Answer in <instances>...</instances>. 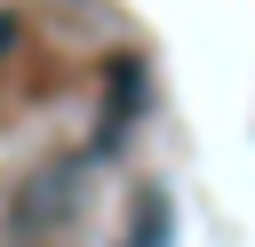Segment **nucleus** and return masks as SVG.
<instances>
[{
	"mask_svg": "<svg viewBox=\"0 0 255 247\" xmlns=\"http://www.w3.org/2000/svg\"><path fill=\"white\" fill-rule=\"evenodd\" d=\"M135 247H167V191H143V223H135Z\"/></svg>",
	"mask_w": 255,
	"mask_h": 247,
	"instance_id": "f257e3e1",
	"label": "nucleus"
},
{
	"mask_svg": "<svg viewBox=\"0 0 255 247\" xmlns=\"http://www.w3.org/2000/svg\"><path fill=\"white\" fill-rule=\"evenodd\" d=\"M8 40H16V16H0V48H8Z\"/></svg>",
	"mask_w": 255,
	"mask_h": 247,
	"instance_id": "f03ea898",
	"label": "nucleus"
}]
</instances>
